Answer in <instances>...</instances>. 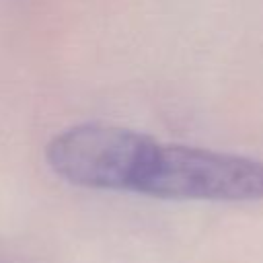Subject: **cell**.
I'll return each mask as SVG.
<instances>
[{
	"instance_id": "cell-1",
	"label": "cell",
	"mask_w": 263,
	"mask_h": 263,
	"mask_svg": "<svg viewBox=\"0 0 263 263\" xmlns=\"http://www.w3.org/2000/svg\"><path fill=\"white\" fill-rule=\"evenodd\" d=\"M127 191L158 199L261 201L263 162L197 146L168 144L144 134Z\"/></svg>"
},
{
	"instance_id": "cell-2",
	"label": "cell",
	"mask_w": 263,
	"mask_h": 263,
	"mask_svg": "<svg viewBox=\"0 0 263 263\" xmlns=\"http://www.w3.org/2000/svg\"><path fill=\"white\" fill-rule=\"evenodd\" d=\"M144 134L113 123H78L45 146L49 168L70 185L127 191L129 173Z\"/></svg>"
}]
</instances>
